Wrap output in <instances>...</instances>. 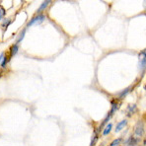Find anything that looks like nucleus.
Listing matches in <instances>:
<instances>
[{
	"label": "nucleus",
	"instance_id": "f257e3e1",
	"mask_svg": "<svg viewBox=\"0 0 146 146\" xmlns=\"http://www.w3.org/2000/svg\"><path fill=\"white\" fill-rule=\"evenodd\" d=\"M44 18H46V16H44V14H38L36 15V17H34L33 19H31V21H30L29 23H28V27H31V26L33 25H36V24H40L42 22H44Z\"/></svg>",
	"mask_w": 146,
	"mask_h": 146
},
{
	"label": "nucleus",
	"instance_id": "f03ea898",
	"mask_svg": "<svg viewBox=\"0 0 146 146\" xmlns=\"http://www.w3.org/2000/svg\"><path fill=\"white\" fill-rule=\"evenodd\" d=\"M134 134L137 137H141L144 134V124L142 121H138L135 125V129H134Z\"/></svg>",
	"mask_w": 146,
	"mask_h": 146
},
{
	"label": "nucleus",
	"instance_id": "7ed1b4c3",
	"mask_svg": "<svg viewBox=\"0 0 146 146\" xmlns=\"http://www.w3.org/2000/svg\"><path fill=\"white\" fill-rule=\"evenodd\" d=\"M136 109H137V107H136V105L135 104H132V105H129V106L127 107V110H126V111H127V115L128 117H130V115H132L133 113L136 111Z\"/></svg>",
	"mask_w": 146,
	"mask_h": 146
},
{
	"label": "nucleus",
	"instance_id": "20e7f679",
	"mask_svg": "<svg viewBox=\"0 0 146 146\" xmlns=\"http://www.w3.org/2000/svg\"><path fill=\"white\" fill-rule=\"evenodd\" d=\"M126 123H127V121H126V119H123V121H119V123H117V127H115V132H119V131H121V130L122 129V128H124V127H125Z\"/></svg>",
	"mask_w": 146,
	"mask_h": 146
},
{
	"label": "nucleus",
	"instance_id": "39448f33",
	"mask_svg": "<svg viewBox=\"0 0 146 146\" xmlns=\"http://www.w3.org/2000/svg\"><path fill=\"white\" fill-rule=\"evenodd\" d=\"M50 4V1L49 0H46V1H44L42 4H40V6L38 7V11H36V13H40L42 11H44V9H46V7Z\"/></svg>",
	"mask_w": 146,
	"mask_h": 146
},
{
	"label": "nucleus",
	"instance_id": "423d86ee",
	"mask_svg": "<svg viewBox=\"0 0 146 146\" xmlns=\"http://www.w3.org/2000/svg\"><path fill=\"white\" fill-rule=\"evenodd\" d=\"M136 143H137V139L134 138L133 136H130V137H128V139L126 140L125 144L127 146H135Z\"/></svg>",
	"mask_w": 146,
	"mask_h": 146
},
{
	"label": "nucleus",
	"instance_id": "0eeeda50",
	"mask_svg": "<svg viewBox=\"0 0 146 146\" xmlns=\"http://www.w3.org/2000/svg\"><path fill=\"white\" fill-rule=\"evenodd\" d=\"M18 49H19L18 44H13L11 48H10V53H11V56H13V55H15L17 52H18Z\"/></svg>",
	"mask_w": 146,
	"mask_h": 146
},
{
	"label": "nucleus",
	"instance_id": "6e6552de",
	"mask_svg": "<svg viewBox=\"0 0 146 146\" xmlns=\"http://www.w3.org/2000/svg\"><path fill=\"white\" fill-rule=\"evenodd\" d=\"M111 128H113V124L111 123H109L108 125L105 127V129L103 130V135H108L110 132H111Z\"/></svg>",
	"mask_w": 146,
	"mask_h": 146
},
{
	"label": "nucleus",
	"instance_id": "1a4fd4ad",
	"mask_svg": "<svg viewBox=\"0 0 146 146\" xmlns=\"http://www.w3.org/2000/svg\"><path fill=\"white\" fill-rule=\"evenodd\" d=\"M121 141H122V138H117V139H115L111 144H110V146H119V144H121Z\"/></svg>",
	"mask_w": 146,
	"mask_h": 146
},
{
	"label": "nucleus",
	"instance_id": "9d476101",
	"mask_svg": "<svg viewBox=\"0 0 146 146\" xmlns=\"http://www.w3.org/2000/svg\"><path fill=\"white\" fill-rule=\"evenodd\" d=\"M129 91H130V87L126 88V89L124 90V91H122L121 93L119 94V99H122V98H124V97H125V95H126V94H127V93H128V92H129Z\"/></svg>",
	"mask_w": 146,
	"mask_h": 146
},
{
	"label": "nucleus",
	"instance_id": "9b49d317",
	"mask_svg": "<svg viewBox=\"0 0 146 146\" xmlns=\"http://www.w3.org/2000/svg\"><path fill=\"white\" fill-rule=\"evenodd\" d=\"M25 32H26V30H23V31L21 32V36H19L18 38L16 40V44H19L20 42H22V40L24 38V36H25Z\"/></svg>",
	"mask_w": 146,
	"mask_h": 146
},
{
	"label": "nucleus",
	"instance_id": "f8f14e48",
	"mask_svg": "<svg viewBox=\"0 0 146 146\" xmlns=\"http://www.w3.org/2000/svg\"><path fill=\"white\" fill-rule=\"evenodd\" d=\"M97 139H98V135L96 134V132L94 133L93 135V138H92V141H91V145L90 146H94L96 144V141H97Z\"/></svg>",
	"mask_w": 146,
	"mask_h": 146
},
{
	"label": "nucleus",
	"instance_id": "ddd939ff",
	"mask_svg": "<svg viewBox=\"0 0 146 146\" xmlns=\"http://www.w3.org/2000/svg\"><path fill=\"white\" fill-rule=\"evenodd\" d=\"M5 13H6L5 10H4L2 7H0V20H1V19L4 17V15H5Z\"/></svg>",
	"mask_w": 146,
	"mask_h": 146
},
{
	"label": "nucleus",
	"instance_id": "4468645a",
	"mask_svg": "<svg viewBox=\"0 0 146 146\" xmlns=\"http://www.w3.org/2000/svg\"><path fill=\"white\" fill-rule=\"evenodd\" d=\"M7 61H8L7 57L4 56V59H3V60H2V62H1V67H5V66H6V63H7Z\"/></svg>",
	"mask_w": 146,
	"mask_h": 146
},
{
	"label": "nucleus",
	"instance_id": "2eb2a0df",
	"mask_svg": "<svg viewBox=\"0 0 146 146\" xmlns=\"http://www.w3.org/2000/svg\"><path fill=\"white\" fill-rule=\"evenodd\" d=\"M3 55H4L3 53H1V54H0V61L2 60V57H3Z\"/></svg>",
	"mask_w": 146,
	"mask_h": 146
},
{
	"label": "nucleus",
	"instance_id": "dca6fc26",
	"mask_svg": "<svg viewBox=\"0 0 146 146\" xmlns=\"http://www.w3.org/2000/svg\"><path fill=\"white\" fill-rule=\"evenodd\" d=\"M0 77H1V72H0Z\"/></svg>",
	"mask_w": 146,
	"mask_h": 146
}]
</instances>
